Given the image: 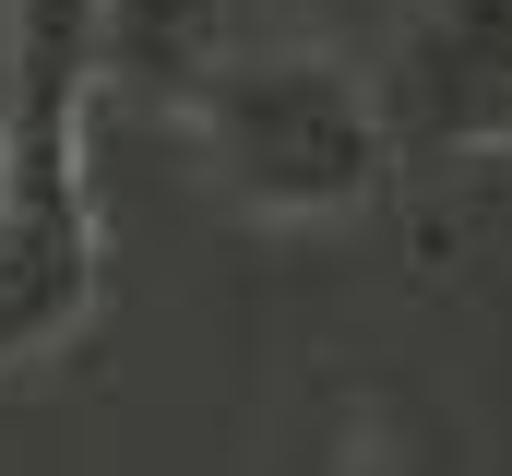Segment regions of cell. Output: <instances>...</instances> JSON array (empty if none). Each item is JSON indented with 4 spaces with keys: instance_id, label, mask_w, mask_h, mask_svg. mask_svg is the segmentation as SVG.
Segmentation results:
<instances>
[{
    "instance_id": "1",
    "label": "cell",
    "mask_w": 512,
    "mask_h": 476,
    "mask_svg": "<svg viewBox=\"0 0 512 476\" xmlns=\"http://www.w3.org/2000/svg\"><path fill=\"white\" fill-rule=\"evenodd\" d=\"M108 72V0H12L0 108V369L72 346L108 298V227L84 191V96Z\"/></svg>"
},
{
    "instance_id": "2",
    "label": "cell",
    "mask_w": 512,
    "mask_h": 476,
    "mask_svg": "<svg viewBox=\"0 0 512 476\" xmlns=\"http://www.w3.org/2000/svg\"><path fill=\"white\" fill-rule=\"evenodd\" d=\"M191 131H203L215 179L251 215H298V227L382 203V167H393L382 96L334 48H239V60H215L203 96H191Z\"/></svg>"
},
{
    "instance_id": "3",
    "label": "cell",
    "mask_w": 512,
    "mask_h": 476,
    "mask_svg": "<svg viewBox=\"0 0 512 476\" xmlns=\"http://www.w3.org/2000/svg\"><path fill=\"white\" fill-rule=\"evenodd\" d=\"M382 119L441 143V155L501 143V119H512V0H405Z\"/></svg>"
},
{
    "instance_id": "4",
    "label": "cell",
    "mask_w": 512,
    "mask_h": 476,
    "mask_svg": "<svg viewBox=\"0 0 512 476\" xmlns=\"http://www.w3.org/2000/svg\"><path fill=\"white\" fill-rule=\"evenodd\" d=\"M108 72L131 96H203L215 72V0H108Z\"/></svg>"
},
{
    "instance_id": "5",
    "label": "cell",
    "mask_w": 512,
    "mask_h": 476,
    "mask_svg": "<svg viewBox=\"0 0 512 476\" xmlns=\"http://www.w3.org/2000/svg\"><path fill=\"white\" fill-rule=\"evenodd\" d=\"M501 155H512V119H501Z\"/></svg>"
}]
</instances>
